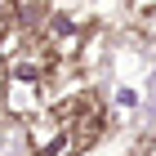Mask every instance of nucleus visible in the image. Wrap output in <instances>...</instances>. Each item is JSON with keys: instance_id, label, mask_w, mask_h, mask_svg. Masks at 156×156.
I'll return each instance as SVG.
<instances>
[{"instance_id": "nucleus-1", "label": "nucleus", "mask_w": 156, "mask_h": 156, "mask_svg": "<svg viewBox=\"0 0 156 156\" xmlns=\"http://www.w3.org/2000/svg\"><path fill=\"white\" fill-rule=\"evenodd\" d=\"M54 116H58V125H62V143L54 147L49 156H85L103 134H107V125H112L107 98L94 94V89L54 98Z\"/></svg>"}, {"instance_id": "nucleus-2", "label": "nucleus", "mask_w": 156, "mask_h": 156, "mask_svg": "<svg viewBox=\"0 0 156 156\" xmlns=\"http://www.w3.org/2000/svg\"><path fill=\"white\" fill-rule=\"evenodd\" d=\"M143 103H147V89H143V85H138V80H129V76H120V80L112 85V98H107V112H112V120H116V125H120V120H129L134 112L143 107Z\"/></svg>"}, {"instance_id": "nucleus-3", "label": "nucleus", "mask_w": 156, "mask_h": 156, "mask_svg": "<svg viewBox=\"0 0 156 156\" xmlns=\"http://www.w3.org/2000/svg\"><path fill=\"white\" fill-rule=\"evenodd\" d=\"M134 156H156V134H152V138H143V143H138V152H134Z\"/></svg>"}]
</instances>
